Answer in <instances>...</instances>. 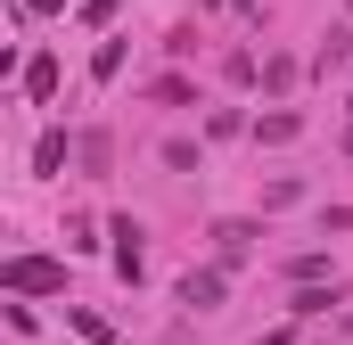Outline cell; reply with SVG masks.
I'll return each instance as SVG.
<instances>
[{
    "label": "cell",
    "instance_id": "obj_11",
    "mask_svg": "<svg viewBox=\"0 0 353 345\" xmlns=\"http://www.w3.org/2000/svg\"><path fill=\"white\" fill-rule=\"evenodd\" d=\"M74 329H83L90 345H115V329H107V321H99V313H83V304H74Z\"/></svg>",
    "mask_w": 353,
    "mask_h": 345
},
{
    "label": "cell",
    "instance_id": "obj_2",
    "mask_svg": "<svg viewBox=\"0 0 353 345\" xmlns=\"http://www.w3.org/2000/svg\"><path fill=\"white\" fill-rule=\"evenodd\" d=\"M107 239H115V271L140 288V271H148V255H140V222H132V214H115V222H107Z\"/></svg>",
    "mask_w": 353,
    "mask_h": 345
},
{
    "label": "cell",
    "instance_id": "obj_9",
    "mask_svg": "<svg viewBox=\"0 0 353 345\" xmlns=\"http://www.w3.org/2000/svg\"><path fill=\"white\" fill-rule=\"evenodd\" d=\"M90 75H99V83H115V75H123V41H99V58H90Z\"/></svg>",
    "mask_w": 353,
    "mask_h": 345
},
{
    "label": "cell",
    "instance_id": "obj_3",
    "mask_svg": "<svg viewBox=\"0 0 353 345\" xmlns=\"http://www.w3.org/2000/svg\"><path fill=\"white\" fill-rule=\"evenodd\" d=\"M222 288H230V271H222V263H205V271H189V279H181V304H189V313H214V304H222Z\"/></svg>",
    "mask_w": 353,
    "mask_h": 345
},
{
    "label": "cell",
    "instance_id": "obj_4",
    "mask_svg": "<svg viewBox=\"0 0 353 345\" xmlns=\"http://www.w3.org/2000/svg\"><path fill=\"white\" fill-rule=\"evenodd\" d=\"M345 58H353V33H345V25H337V33H329V41L312 50V75H337Z\"/></svg>",
    "mask_w": 353,
    "mask_h": 345
},
{
    "label": "cell",
    "instance_id": "obj_8",
    "mask_svg": "<svg viewBox=\"0 0 353 345\" xmlns=\"http://www.w3.org/2000/svg\"><path fill=\"white\" fill-rule=\"evenodd\" d=\"M74 157H83V172H107V132H83Z\"/></svg>",
    "mask_w": 353,
    "mask_h": 345
},
{
    "label": "cell",
    "instance_id": "obj_6",
    "mask_svg": "<svg viewBox=\"0 0 353 345\" xmlns=\"http://www.w3.org/2000/svg\"><path fill=\"white\" fill-rule=\"evenodd\" d=\"M296 132H304V115H288V107H279V115H263V124H255V140H271V148H279V140H296Z\"/></svg>",
    "mask_w": 353,
    "mask_h": 345
},
{
    "label": "cell",
    "instance_id": "obj_1",
    "mask_svg": "<svg viewBox=\"0 0 353 345\" xmlns=\"http://www.w3.org/2000/svg\"><path fill=\"white\" fill-rule=\"evenodd\" d=\"M0 279H8L17 296H50V288H66V263H50V255H8V263H0Z\"/></svg>",
    "mask_w": 353,
    "mask_h": 345
},
{
    "label": "cell",
    "instance_id": "obj_13",
    "mask_svg": "<svg viewBox=\"0 0 353 345\" xmlns=\"http://www.w3.org/2000/svg\"><path fill=\"white\" fill-rule=\"evenodd\" d=\"M345 329H353V321H345Z\"/></svg>",
    "mask_w": 353,
    "mask_h": 345
},
{
    "label": "cell",
    "instance_id": "obj_10",
    "mask_svg": "<svg viewBox=\"0 0 353 345\" xmlns=\"http://www.w3.org/2000/svg\"><path fill=\"white\" fill-rule=\"evenodd\" d=\"M263 90H296V58H263Z\"/></svg>",
    "mask_w": 353,
    "mask_h": 345
},
{
    "label": "cell",
    "instance_id": "obj_5",
    "mask_svg": "<svg viewBox=\"0 0 353 345\" xmlns=\"http://www.w3.org/2000/svg\"><path fill=\"white\" fill-rule=\"evenodd\" d=\"M25 99H58V58H25Z\"/></svg>",
    "mask_w": 353,
    "mask_h": 345
},
{
    "label": "cell",
    "instance_id": "obj_12",
    "mask_svg": "<svg viewBox=\"0 0 353 345\" xmlns=\"http://www.w3.org/2000/svg\"><path fill=\"white\" fill-rule=\"evenodd\" d=\"M115 17V0H83V25H107Z\"/></svg>",
    "mask_w": 353,
    "mask_h": 345
},
{
    "label": "cell",
    "instance_id": "obj_7",
    "mask_svg": "<svg viewBox=\"0 0 353 345\" xmlns=\"http://www.w3.org/2000/svg\"><path fill=\"white\" fill-rule=\"evenodd\" d=\"M66 165V132H41V140H33V172H58Z\"/></svg>",
    "mask_w": 353,
    "mask_h": 345
}]
</instances>
